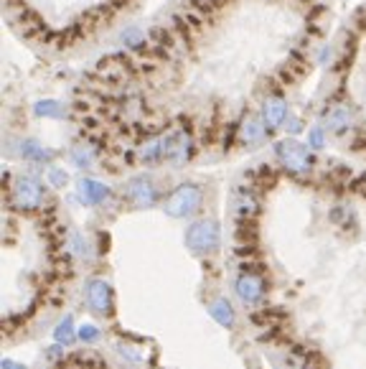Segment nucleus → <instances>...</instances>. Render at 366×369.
I'll list each match as a JSON object with an SVG mask.
<instances>
[{"label":"nucleus","instance_id":"9d476101","mask_svg":"<svg viewBox=\"0 0 366 369\" xmlns=\"http://www.w3.org/2000/svg\"><path fill=\"white\" fill-rule=\"evenodd\" d=\"M326 125L333 133H344V130L351 125V112H348L346 108H333L326 117Z\"/></svg>","mask_w":366,"mask_h":369},{"label":"nucleus","instance_id":"f8f14e48","mask_svg":"<svg viewBox=\"0 0 366 369\" xmlns=\"http://www.w3.org/2000/svg\"><path fill=\"white\" fill-rule=\"evenodd\" d=\"M262 138H265V128H262V122L254 120V117H249V120L244 122V128H242V141H244L247 145H257Z\"/></svg>","mask_w":366,"mask_h":369},{"label":"nucleus","instance_id":"4468645a","mask_svg":"<svg viewBox=\"0 0 366 369\" xmlns=\"http://www.w3.org/2000/svg\"><path fill=\"white\" fill-rule=\"evenodd\" d=\"M48 179H51L53 186H64V183H67V174H64V171H56V168L48 174Z\"/></svg>","mask_w":366,"mask_h":369},{"label":"nucleus","instance_id":"6e6552de","mask_svg":"<svg viewBox=\"0 0 366 369\" xmlns=\"http://www.w3.org/2000/svg\"><path fill=\"white\" fill-rule=\"evenodd\" d=\"M262 115H265V122L270 125V128H277L280 122L285 120V115H287L285 102L280 100V97H273V100H267V102H265V110H262Z\"/></svg>","mask_w":366,"mask_h":369},{"label":"nucleus","instance_id":"20e7f679","mask_svg":"<svg viewBox=\"0 0 366 369\" xmlns=\"http://www.w3.org/2000/svg\"><path fill=\"white\" fill-rule=\"evenodd\" d=\"M41 196H44V188H41V183L36 179H28V176L18 179V183H15V199H18L20 207H36L41 202Z\"/></svg>","mask_w":366,"mask_h":369},{"label":"nucleus","instance_id":"dca6fc26","mask_svg":"<svg viewBox=\"0 0 366 369\" xmlns=\"http://www.w3.org/2000/svg\"><path fill=\"white\" fill-rule=\"evenodd\" d=\"M79 336L81 339H87V342H94V339H97V329H94V326H81Z\"/></svg>","mask_w":366,"mask_h":369},{"label":"nucleus","instance_id":"ddd939ff","mask_svg":"<svg viewBox=\"0 0 366 369\" xmlns=\"http://www.w3.org/2000/svg\"><path fill=\"white\" fill-rule=\"evenodd\" d=\"M211 316L219 323H224V326H232V321H234V311H232V306H229L227 301H216V303H214Z\"/></svg>","mask_w":366,"mask_h":369},{"label":"nucleus","instance_id":"a211bd4d","mask_svg":"<svg viewBox=\"0 0 366 369\" xmlns=\"http://www.w3.org/2000/svg\"><path fill=\"white\" fill-rule=\"evenodd\" d=\"M39 112H46V115L59 112V105H56V102H46V105H39Z\"/></svg>","mask_w":366,"mask_h":369},{"label":"nucleus","instance_id":"0eeeda50","mask_svg":"<svg viewBox=\"0 0 366 369\" xmlns=\"http://www.w3.org/2000/svg\"><path fill=\"white\" fill-rule=\"evenodd\" d=\"M87 303L94 311H105L110 306V290L102 280H92L87 285Z\"/></svg>","mask_w":366,"mask_h":369},{"label":"nucleus","instance_id":"39448f33","mask_svg":"<svg viewBox=\"0 0 366 369\" xmlns=\"http://www.w3.org/2000/svg\"><path fill=\"white\" fill-rule=\"evenodd\" d=\"M127 196L138 204H153L155 188L148 179H133V181L127 183Z\"/></svg>","mask_w":366,"mask_h":369},{"label":"nucleus","instance_id":"f03ea898","mask_svg":"<svg viewBox=\"0 0 366 369\" xmlns=\"http://www.w3.org/2000/svg\"><path fill=\"white\" fill-rule=\"evenodd\" d=\"M201 204V191L196 186H181L166 202V212L171 216H186Z\"/></svg>","mask_w":366,"mask_h":369},{"label":"nucleus","instance_id":"2eb2a0df","mask_svg":"<svg viewBox=\"0 0 366 369\" xmlns=\"http://www.w3.org/2000/svg\"><path fill=\"white\" fill-rule=\"evenodd\" d=\"M56 339H59V342H69V339H72V321H67L64 326H59Z\"/></svg>","mask_w":366,"mask_h":369},{"label":"nucleus","instance_id":"7ed1b4c3","mask_svg":"<svg viewBox=\"0 0 366 369\" xmlns=\"http://www.w3.org/2000/svg\"><path fill=\"white\" fill-rule=\"evenodd\" d=\"M277 153H280V158H282V163H285L290 171L303 174V171L311 168V153H308V148H303L300 143H295V141L280 143Z\"/></svg>","mask_w":366,"mask_h":369},{"label":"nucleus","instance_id":"9b49d317","mask_svg":"<svg viewBox=\"0 0 366 369\" xmlns=\"http://www.w3.org/2000/svg\"><path fill=\"white\" fill-rule=\"evenodd\" d=\"M254 209H257V202H254V196L249 191H240L237 199H234V214L237 219H247V216L252 214Z\"/></svg>","mask_w":366,"mask_h":369},{"label":"nucleus","instance_id":"6ab92c4d","mask_svg":"<svg viewBox=\"0 0 366 369\" xmlns=\"http://www.w3.org/2000/svg\"><path fill=\"white\" fill-rule=\"evenodd\" d=\"M3 369H23V367H18V364H13V362H6L3 364Z\"/></svg>","mask_w":366,"mask_h":369},{"label":"nucleus","instance_id":"f3484780","mask_svg":"<svg viewBox=\"0 0 366 369\" xmlns=\"http://www.w3.org/2000/svg\"><path fill=\"white\" fill-rule=\"evenodd\" d=\"M311 145L313 148L323 145V133H320V130H311Z\"/></svg>","mask_w":366,"mask_h":369},{"label":"nucleus","instance_id":"1a4fd4ad","mask_svg":"<svg viewBox=\"0 0 366 369\" xmlns=\"http://www.w3.org/2000/svg\"><path fill=\"white\" fill-rule=\"evenodd\" d=\"M79 194H81V202H84V204H100L102 199L107 196V188L102 186L100 181L84 179V181L79 183Z\"/></svg>","mask_w":366,"mask_h":369},{"label":"nucleus","instance_id":"423d86ee","mask_svg":"<svg viewBox=\"0 0 366 369\" xmlns=\"http://www.w3.org/2000/svg\"><path fill=\"white\" fill-rule=\"evenodd\" d=\"M237 293L242 295V301L247 303H254L262 298V280L254 276H242L240 280H237Z\"/></svg>","mask_w":366,"mask_h":369},{"label":"nucleus","instance_id":"f257e3e1","mask_svg":"<svg viewBox=\"0 0 366 369\" xmlns=\"http://www.w3.org/2000/svg\"><path fill=\"white\" fill-rule=\"evenodd\" d=\"M186 245L193 252H211L219 245V229L214 221H196L186 232Z\"/></svg>","mask_w":366,"mask_h":369}]
</instances>
